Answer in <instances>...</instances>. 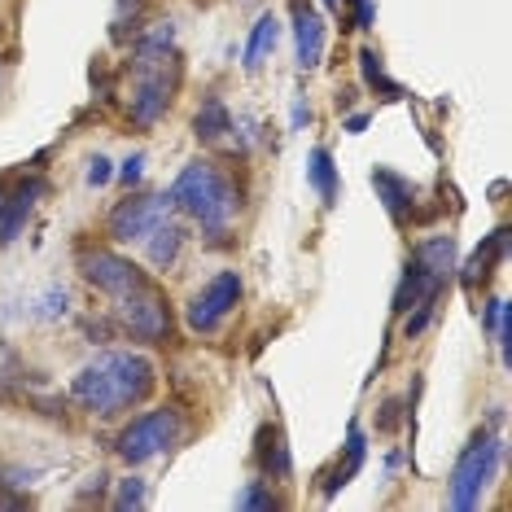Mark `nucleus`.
I'll return each instance as SVG.
<instances>
[{"mask_svg": "<svg viewBox=\"0 0 512 512\" xmlns=\"http://www.w3.org/2000/svg\"><path fill=\"white\" fill-rule=\"evenodd\" d=\"M154 390V364L141 351H106L88 359L71 381V399L92 416H119Z\"/></svg>", "mask_w": 512, "mask_h": 512, "instance_id": "nucleus-1", "label": "nucleus"}, {"mask_svg": "<svg viewBox=\"0 0 512 512\" xmlns=\"http://www.w3.org/2000/svg\"><path fill=\"white\" fill-rule=\"evenodd\" d=\"M180 88V53H176V31L162 22L154 36H141L132 49V88H127V114L141 127L158 123L167 114L171 97Z\"/></svg>", "mask_w": 512, "mask_h": 512, "instance_id": "nucleus-2", "label": "nucleus"}, {"mask_svg": "<svg viewBox=\"0 0 512 512\" xmlns=\"http://www.w3.org/2000/svg\"><path fill=\"white\" fill-rule=\"evenodd\" d=\"M167 202H171V211L189 215L211 241H224L232 219H237L241 197H237V184H232L215 162L197 158V162H189V167L180 171L176 180H171Z\"/></svg>", "mask_w": 512, "mask_h": 512, "instance_id": "nucleus-3", "label": "nucleus"}, {"mask_svg": "<svg viewBox=\"0 0 512 512\" xmlns=\"http://www.w3.org/2000/svg\"><path fill=\"white\" fill-rule=\"evenodd\" d=\"M451 272H456V237L451 232L425 237L403 267V281L394 289V311L407 316L412 307H438V294L447 289Z\"/></svg>", "mask_w": 512, "mask_h": 512, "instance_id": "nucleus-4", "label": "nucleus"}, {"mask_svg": "<svg viewBox=\"0 0 512 512\" xmlns=\"http://www.w3.org/2000/svg\"><path fill=\"white\" fill-rule=\"evenodd\" d=\"M499 460H504V438H495L491 429H477V434L464 442V451L456 456V469H451V486H447V508L469 512L482 504L486 486L495 482Z\"/></svg>", "mask_w": 512, "mask_h": 512, "instance_id": "nucleus-5", "label": "nucleus"}, {"mask_svg": "<svg viewBox=\"0 0 512 512\" xmlns=\"http://www.w3.org/2000/svg\"><path fill=\"white\" fill-rule=\"evenodd\" d=\"M114 302V320L123 324L127 333L136 337V342H149V346H158V342H167L171 337V307H167V294L149 281L141 285H132L127 294L119 298H110Z\"/></svg>", "mask_w": 512, "mask_h": 512, "instance_id": "nucleus-6", "label": "nucleus"}, {"mask_svg": "<svg viewBox=\"0 0 512 512\" xmlns=\"http://www.w3.org/2000/svg\"><path fill=\"white\" fill-rule=\"evenodd\" d=\"M180 438H184V416L176 407H158V412L136 416V421L119 434L114 451H119L127 464H145V460L162 456V451H171Z\"/></svg>", "mask_w": 512, "mask_h": 512, "instance_id": "nucleus-7", "label": "nucleus"}, {"mask_svg": "<svg viewBox=\"0 0 512 512\" xmlns=\"http://www.w3.org/2000/svg\"><path fill=\"white\" fill-rule=\"evenodd\" d=\"M167 215H171L167 197H158V193H132V197H123V202L110 211L106 232H110V241H119V246H141V241Z\"/></svg>", "mask_w": 512, "mask_h": 512, "instance_id": "nucleus-8", "label": "nucleus"}, {"mask_svg": "<svg viewBox=\"0 0 512 512\" xmlns=\"http://www.w3.org/2000/svg\"><path fill=\"white\" fill-rule=\"evenodd\" d=\"M241 302V276L237 272H219L211 276L184 307V320H189L193 333H215L219 324L232 316V307Z\"/></svg>", "mask_w": 512, "mask_h": 512, "instance_id": "nucleus-9", "label": "nucleus"}, {"mask_svg": "<svg viewBox=\"0 0 512 512\" xmlns=\"http://www.w3.org/2000/svg\"><path fill=\"white\" fill-rule=\"evenodd\" d=\"M75 263H79V272H84V281L97 285L106 298H119V294H127L132 285L145 281L141 267H136L132 259H123V254L106 250V246H84Z\"/></svg>", "mask_w": 512, "mask_h": 512, "instance_id": "nucleus-10", "label": "nucleus"}, {"mask_svg": "<svg viewBox=\"0 0 512 512\" xmlns=\"http://www.w3.org/2000/svg\"><path fill=\"white\" fill-rule=\"evenodd\" d=\"M294 49L298 71H316L324 62V18L316 14L311 0H294Z\"/></svg>", "mask_w": 512, "mask_h": 512, "instance_id": "nucleus-11", "label": "nucleus"}, {"mask_svg": "<svg viewBox=\"0 0 512 512\" xmlns=\"http://www.w3.org/2000/svg\"><path fill=\"white\" fill-rule=\"evenodd\" d=\"M40 193H44V180L40 176L22 180L14 193H0V246H9V241H14L18 232L27 228V215L36 211Z\"/></svg>", "mask_w": 512, "mask_h": 512, "instance_id": "nucleus-12", "label": "nucleus"}, {"mask_svg": "<svg viewBox=\"0 0 512 512\" xmlns=\"http://www.w3.org/2000/svg\"><path fill=\"white\" fill-rule=\"evenodd\" d=\"M372 189H377V202L386 206V215L403 228L407 211H412V180L399 176V171H390V167H377L372 171Z\"/></svg>", "mask_w": 512, "mask_h": 512, "instance_id": "nucleus-13", "label": "nucleus"}, {"mask_svg": "<svg viewBox=\"0 0 512 512\" xmlns=\"http://www.w3.org/2000/svg\"><path fill=\"white\" fill-rule=\"evenodd\" d=\"M254 460H259V469L267 482H285L289 473H294V460H289V447H285V434L276 425H267L259 434V451H254Z\"/></svg>", "mask_w": 512, "mask_h": 512, "instance_id": "nucleus-14", "label": "nucleus"}, {"mask_svg": "<svg viewBox=\"0 0 512 512\" xmlns=\"http://www.w3.org/2000/svg\"><path fill=\"white\" fill-rule=\"evenodd\" d=\"M141 246H145V254H149V263H154V267H171V263L180 259V250H184V224L167 215V219H162V224L141 241Z\"/></svg>", "mask_w": 512, "mask_h": 512, "instance_id": "nucleus-15", "label": "nucleus"}, {"mask_svg": "<svg viewBox=\"0 0 512 512\" xmlns=\"http://www.w3.org/2000/svg\"><path fill=\"white\" fill-rule=\"evenodd\" d=\"M276 40H281V18H276V14H263V18L250 27L246 53H241V66H246V71H259L263 57L276 49Z\"/></svg>", "mask_w": 512, "mask_h": 512, "instance_id": "nucleus-16", "label": "nucleus"}, {"mask_svg": "<svg viewBox=\"0 0 512 512\" xmlns=\"http://www.w3.org/2000/svg\"><path fill=\"white\" fill-rule=\"evenodd\" d=\"M364 456H368L364 429H359V425H351V434H346V464H337V469H333V477H329V482H324V495L333 499L337 491H342V486L351 482V477H355L359 469H364Z\"/></svg>", "mask_w": 512, "mask_h": 512, "instance_id": "nucleus-17", "label": "nucleus"}, {"mask_svg": "<svg viewBox=\"0 0 512 512\" xmlns=\"http://www.w3.org/2000/svg\"><path fill=\"white\" fill-rule=\"evenodd\" d=\"M307 180H311V189L320 193L324 206H337V193H342V184H337V167H333V154H329V149H311V158H307Z\"/></svg>", "mask_w": 512, "mask_h": 512, "instance_id": "nucleus-18", "label": "nucleus"}, {"mask_svg": "<svg viewBox=\"0 0 512 512\" xmlns=\"http://www.w3.org/2000/svg\"><path fill=\"white\" fill-rule=\"evenodd\" d=\"M193 132H197V141H224L232 132V114H228L224 101L206 97V106L197 110V119H193Z\"/></svg>", "mask_w": 512, "mask_h": 512, "instance_id": "nucleus-19", "label": "nucleus"}, {"mask_svg": "<svg viewBox=\"0 0 512 512\" xmlns=\"http://www.w3.org/2000/svg\"><path fill=\"white\" fill-rule=\"evenodd\" d=\"M504 254H508V228H495L491 241H486V250H477L469 259V267H464V289H473L477 276H486V267H491L495 259H504Z\"/></svg>", "mask_w": 512, "mask_h": 512, "instance_id": "nucleus-20", "label": "nucleus"}, {"mask_svg": "<svg viewBox=\"0 0 512 512\" xmlns=\"http://www.w3.org/2000/svg\"><path fill=\"white\" fill-rule=\"evenodd\" d=\"M359 75H364V84H368L372 92H386L390 101H394V97H403V88H399V84H394V79L386 75V66H381V57L372 53V49L359 53Z\"/></svg>", "mask_w": 512, "mask_h": 512, "instance_id": "nucleus-21", "label": "nucleus"}, {"mask_svg": "<svg viewBox=\"0 0 512 512\" xmlns=\"http://www.w3.org/2000/svg\"><path fill=\"white\" fill-rule=\"evenodd\" d=\"M482 324L495 333V342H499V355L508 359V342H512V311H508V302L504 298H491L486 302V311H482Z\"/></svg>", "mask_w": 512, "mask_h": 512, "instance_id": "nucleus-22", "label": "nucleus"}, {"mask_svg": "<svg viewBox=\"0 0 512 512\" xmlns=\"http://www.w3.org/2000/svg\"><path fill=\"white\" fill-rule=\"evenodd\" d=\"M267 486H272V482H250L246 491L237 495V508H285V499L272 495Z\"/></svg>", "mask_w": 512, "mask_h": 512, "instance_id": "nucleus-23", "label": "nucleus"}, {"mask_svg": "<svg viewBox=\"0 0 512 512\" xmlns=\"http://www.w3.org/2000/svg\"><path fill=\"white\" fill-rule=\"evenodd\" d=\"M145 504H149L145 482H141V477H127V482L119 486V495H114V508L127 512V508H145Z\"/></svg>", "mask_w": 512, "mask_h": 512, "instance_id": "nucleus-24", "label": "nucleus"}, {"mask_svg": "<svg viewBox=\"0 0 512 512\" xmlns=\"http://www.w3.org/2000/svg\"><path fill=\"white\" fill-rule=\"evenodd\" d=\"M141 171H145V154H132V158L123 162L119 180H123V184H136V180H141Z\"/></svg>", "mask_w": 512, "mask_h": 512, "instance_id": "nucleus-25", "label": "nucleus"}, {"mask_svg": "<svg viewBox=\"0 0 512 512\" xmlns=\"http://www.w3.org/2000/svg\"><path fill=\"white\" fill-rule=\"evenodd\" d=\"M110 180V158H92V167H88V184H92V189H97V184H106Z\"/></svg>", "mask_w": 512, "mask_h": 512, "instance_id": "nucleus-26", "label": "nucleus"}, {"mask_svg": "<svg viewBox=\"0 0 512 512\" xmlns=\"http://www.w3.org/2000/svg\"><path fill=\"white\" fill-rule=\"evenodd\" d=\"M364 127H368V114H351V119H346V132H351V136H359Z\"/></svg>", "mask_w": 512, "mask_h": 512, "instance_id": "nucleus-27", "label": "nucleus"}, {"mask_svg": "<svg viewBox=\"0 0 512 512\" xmlns=\"http://www.w3.org/2000/svg\"><path fill=\"white\" fill-rule=\"evenodd\" d=\"M9 88V71H5V66H0V92H5Z\"/></svg>", "mask_w": 512, "mask_h": 512, "instance_id": "nucleus-28", "label": "nucleus"}, {"mask_svg": "<svg viewBox=\"0 0 512 512\" xmlns=\"http://www.w3.org/2000/svg\"><path fill=\"white\" fill-rule=\"evenodd\" d=\"M324 5H329V9H337V0H324Z\"/></svg>", "mask_w": 512, "mask_h": 512, "instance_id": "nucleus-29", "label": "nucleus"}]
</instances>
